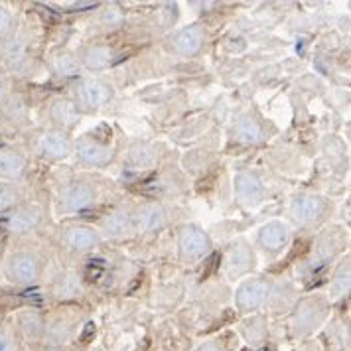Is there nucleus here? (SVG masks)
<instances>
[{"mask_svg":"<svg viewBox=\"0 0 351 351\" xmlns=\"http://www.w3.org/2000/svg\"><path fill=\"white\" fill-rule=\"evenodd\" d=\"M46 261L34 247L12 243L0 256V280L12 288H28L44 276Z\"/></svg>","mask_w":351,"mask_h":351,"instance_id":"nucleus-1","label":"nucleus"},{"mask_svg":"<svg viewBox=\"0 0 351 351\" xmlns=\"http://www.w3.org/2000/svg\"><path fill=\"white\" fill-rule=\"evenodd\" d=\"M332 302L326 294H308L298 296L294 308L290 310L288 334L292 339H308L316 335L330 322Z\"/></svg>","mask_w":351,"mask_h":351,"instance_id":"nucleus-2","label":"nucleus"},{"mask_svg":"<svg viewBox=\"0 0 351 351\" xmlns=\"http://www.w3.org/2000/svg\"><path fill=\"white\" fill-rule=\"evenodd\" d=\"M83 314L73 306H62L53 312L44 314V335H42V348H56L67 350L77 339Z\"/></svg>","mask_w":351,"mask_h":351,"instance_id":"nucleus-3","label":"nucleus"},{"mask_svg":"<svg viewBox=\"0 0 351 351\" xmlns=\"http://www.w3.org/2000/svg\"><path fill=\"white\" fill-rule=\"evenodd\" d=\"M332 211V202L322 193L300 192L288 199V223L298 229H318L326 223Z\"/></svg>","mask_w":351,"mask_h":351,"instance_id":"nucleus-4","label":"nucleus"},{"mask_svg":"<svg viewBox=\"0 0 351 351\" xmlns=\"http://www.w3.org/2000/svg\"><path fill=\"white\" fill-rule=\"evenodd\" d=\"M272 280L263 274H249L241 278L233 292V304L241 316H251L261 312L271 294Z\"/></svg>","mask_w":351,"mask_h":351,"instance_id":"nucleus-5","label":"nucleus"},{"mask_svg":"<svg viewBox=\"0 0 351 351\" xmlns=\"http://www.w3.org/2000/svg\"><path fill=\"white\" fill-rule=\"evenodd\" d=\"M258 265V256L253 243L245 237L233 239L223 253V276L227 280H237L253 274Z\"/></svg>","mask_w":351,"mask_h":351,"instance_id":"nucleus-6","label":"nucleus"},{"mask_svg":"<svg viewBox=\"0 0 351 351\" xmlns=\"http://www.w3.org/2000/svg\"><path fill=\"white\" fill-rule=\"evenodd\" d=\"M99 199V190L91 182H69L56 193V213L58 215H77L85 209L93 208Z\"/></svg>","mask_w":351,"mask_h":351,"instance_id":"nucleus-7","label":"nucleus"},{"mask_svg":"<svg viewBox=\"0 0 351 351\" xmlns=\"http://www.w3.org/2000/svg\"><path fill=\"white\" fill-rule=\"evenodd\" d=\"M176 249H178V258L184 265H195L211 253L213 241L209 237L208 231L202 229L199 225L186 223L178 229Z\"/></svg>","mask_w":351,"mask_h":351,"instance_id":"nucleus-8","label":"nucleus"},{"mask_svg":"<svg viewBox=\"0 0 351 351\" xmlns=\"http://www.w3.org/2000/svg\"><path fill=\"white\" fill-rule=\"evenodd\" d=\"M114 97L111 83L99 80V77H83L73 87V101L80 107L81 112H97L105 109Z\"/></svg>","mask_w":351,"mask_h":351,"instance_id":"nucleus-9","label":"nucleus"},{"mask_svg":"<svg viewBox=\"0 0 351 351\" xmlns=\"http://www.w3.org/2000/svg\"><path fill=\"white\" fill-rule=\"evenodd\" d=\"M16 334L22 351H32L42 348V335H44V312L36 308H22L12 314L8 322Z\"/></svg>","mask_w":351,"mask_h":351,"instance_id":"nucleus-10","label":"nucleus"},{"mask_svg":"<svg viewBox=\"0 0 351 351\" xmlns=\"http://www.w3.org/2000/svg\"><path fill=\"white\" fill-rule=\"evenodd\" d=\"M292 235H294L292 225L288 223L287 219L274 217V219H269L267 223H263L256 229L253 247L267 256H276L290 245Z\"/></svg>","mask_w":351,"mask_h":351,"instance_id":"nucleus-11","label":"nucleus"},{"mask_svg":"<svg viewBox=\"0 0 351 351\" xmlns=\"http://www.w3.org/2000/svg\"><path fill=\"white\" fill-rule=\"evenodd\" d=\"M233 197L243 209H256L267 197V186L255 170H239L233 176Z\"/></svg>","mask_w":351,"mask_h":351,"instance_id":"nucleus-12","label":"nucleus"},{"mask_svg":"<svg viewBox=\"0 0 351 351\" xmlns=\"http://www.w3.org/2000/svg\"><path fill=\"white\" fill-rule=\"evenodd\" d=\"M75 162L83 168L103 170L109 168L117 158V148L107 143H99L93 138H81L73 143V154Z\"/></svg>","mask_w":351,"mask_h":351,"instance_id":"nucleus-13","label":"nucleus"},{"mask_svg":"<svg viewBox=\"0 0 351 351\" xmlns=\"http://www.w3.org/2000/svg\"><path fill=\"white\" fill-rule=\"evenodd\" d=\"M2 217H4L6 231L10 235L18 237V239H22V237H26L28 233H32L42 225V221H44V208L38 206V204L22 202L20 206L10 209Z\"/></svg>","mask_w":351,"mask_h":351,"instance_id":"nucleus-14","label":"nucleus"},{"mask_svg":"<svg viewBox=\"0 0 351 351\" xmlns=\"http://www.w3.org/2000/svg\"><path fill=\"white\" fill-rule=\"evenodd\" d=\"M170 209L160 202H146L136 209H132L134 231L141 235H156L170 225Z\"/></svg>","mask_w":351,"mask_h":351,"instance_id":"nucleus-15","label":"nucleus"},{"mask_svg":"<svg viewBox=\"0 0 351 351\" xmlns=\"http://www.w3.org/2000/svg\"><path fill=\"white\" fill-rule=\"evenodd\" d=\"M34 150L40 158L60 162V160L69 158L73 154V138L69 136V132L49 128L36 138Z\"/></svg>","mask_w":351,"mask_h":351,"instance_id":"nucleus-16","label":"nucleus"},{"mask_svg":"<svg viewBox=\"0 0 351 351\" xmlns=\"http://www.w3.org/2000/svg\"><path fill=\"white\" fill-rule=\"evenodd\" d=\"M103 235L95 225L73 223L67 225L62 233V243L71 253H89L103 243Z\"/></svg>","mask_w":351,"mask_h":351,"instance_id":"nucleus-17","label":"nucleus"},{"mask_svg":"<svg viewBox=\"0 0 351 351\" xmlns=\"http://www.w3.org/2000/svg\"><path fill=\"white\" fill-rule=\"evenodd\" d=\"M237 335L243 339V343L251 350H261L267 346L271 337V324L263 312H256L251 316H243L237 324Z\"/></svg>","mask_w":351,"mask_h":351,"instance_id":"nucleus-18","label":"nucleus"},{"mask_svg":"<svg viewBox=\"0 0 351 351\" xmlns=\"http://www.w3.org/2000/svg\"><path fill=\"white\" fill-rule=\"evenodd\" d=\"M103 239L121 241L127 239L128 235L134 233V221H132V209L128 206H119L111 209L103 219L101 225L97 227Z\"/></svg>","mask_w":351,"mask_h":351,"instance_id":"nucleus-19","label":"nucleus"},{"mask_svg":"<svg viewBox=\"0 0 351 351\" xmlns=\"http://www.w3.org/2000/svg\"><path fill=\"white\" fill-rule=\"evenodd\" d=\"M206 38H208V34H206V28H204V26H199V24H190V26L178 30V32L170 38L168 48L172 49L178 58H193V56H197V53L204 49V46H206Z\"/></svg>","mask_w":351,"mask_h":351,"instance_id":"nucleus-20","label":"nucleus"},{"mask_svg":"<svg viewBox=\"0 0 351 351\" xmlns=\"http://www.w3.org/2000/svg\"><path fill=\"white\" fill-rule=\"evenodd\" d=\"M48 119L49 123L53 125V128L69 132L71 128L80 125V121L83 119V112H81V109L75 105V101L71 97H56V99L49 101Z\"/></svg>","mask_w":351,"mask_h":351,"instance_id":"nucleus-21","label":"nucleus"},{"mask_svg":"<svg viewBox=\"0 0 351 351\" xmlns=\"http://www.w3.org/2000/svg\"><path fill=\"white\" fill-rule=\"evenodd\" d=\"M28 154L18 148H2L0 150V182L4 184H20L28 174Z\"/></svg>","mask_w":351,"mask_h":351,"instance_id":"nucleus-22","label":"nucleus"},{"mask_svg":"<svg viewBox=\"0 0 351 351\" xmlns=\"http://www.w3.org/2000/svg\"><path fill=\"white\" fill-rule=\"evenodd\" d=\"M346 245V235L339 227H330L324 229L316 239V247H314V261H318L319 265L330 263L334 256H337L343 251Z\"/></svg>","mask_w":351,"mask_h":351,"instance_id":"nucleus-23","label":"nucleus"},{"mask_svg":"<svg viewBox=\"0 0 351 351\" xmlns=\"http://www.w3.org/2000/svg\"><path fill=\"white\" fill-rule=\"evenodd\" d=\"M296 300H298L296 287L290 280H276L272 282L271 294L265 308H269L272 314H290Z\"/></svg>","mask_w":351,"mask_h":351,"instance_id":"nucleus-24","label":"nucleus"},{"mask_svg":"<svg viewBox=\"0 0 351 351\" xmlns=\"http://www.w3.org/2000/svg\"><path fill=\"white\" fill-rule=\"evenodd\" d=\"M81 294H83V282H81V276L77 272L67 271L62 272L51 288V296L58 300V302H73L77 300Z\"/></svg>","mask_w":351,"mask_h":351,"instance_id":"nucleus-25","label":"nucleus"},{"mask_svg":"<svg viewBox=\"0 0 351 351\" xmlns=\"http://www.w3.org/2000/svg\"><path fill=\"white\" fill-rule=\"evenodd\" d=\"M81 69H87V71H101V69H107L114 60V49L107 44H93V46H87V48L81 51L80 56Z\"/></svg>","mask_w":351,"mask_h":351,"instance_id":"nucleus-26","label":"nucleus"},{"mask_svg":"<svg viewBox=\"0 0 351 351\" xmlns=\"http://www.w3.org/2000/svg\"><path fill=\"white\" fill-rule=\"evenodd\" d=\"M351 288V272H350V258L346 256L343 261H339V265L335 267V271L330 276V282H328V292H326V298L330 302H339L343 300L348 294H350Z\"/></svg>","mask_w":351,"mask_h":351,"instance_id":"nucleus-27","label":"nucleus"},{"mask_svg":"<svg viewBox=\"0 0 351 351\" xmlns=\"http://www.w3.org/2000/svg\"><path fill=\"white\" fill-rule=\"evenodd\" d=\"M233 136L241 144H261L267 138V130L263 127V123L255 117H239L233 125Z\"/></svg>","mask_w":351,"mask_h":351,"instance_id":"nucleus-28","label":"nucleus"},{"mask_svg":"<svg viewBox=\"0 0 351 351\" xmlns=\"http://www.w3.org/2000/svg\"><path fill=\"white\" fill-rule=\"evenodd\" d=\"M49 67L60 77H75L81 71L80 58L69 51H58L49 58Z\"/></svg>","mask_w":351,"mask_h":351,"instance_id":"nucleus-29","label":"nucleus"},{"mask_svg":"<svg viewBox=\"0 0 351 351\" xmlns=\"http://www.w3.org/2000/svg\"><path fill=\"white\" fill-rule=\"evenodd\" d=\"M127 158L134 168H152L158 160V152L152 144L132 143L128 146Z\"/></svg>","mask_w":351,"mask_h":351,"instance_id":"nucleus-30","label":"nucleus"},{"mask_svg":"<svg viewBox=\"0 0 351 351\" xmlns=\"http://www.w3.org/2000/svg\"><path fill=\"white\" fill-rule=\"evenodd\" d=\"M24 202V192L20 184H4L0 182V215L8 213Z\"/></svg>","mask_w":351,"mask_h":351,"instance_id":"nucleus-31","label":"nucleus"},{"mask_svg":"<svg viewBox=\"0 0 351 351\" xmlns=\"http://www.w3.org/2000/svg\"><path fill=\"white\" fill-rule=\"evenodd\" d=\"M0 351H22V346L8 322H0Z\"/></svg>","mask_w":351,"mask_h":351,"instance_id":"nucleus-32","label":"nucleus"},{"mask_svg":"<svg viewBox=\"0 0 351 351\" xmlns=\"http://www.w3.org/2000/svg\"><path fill=\"white\" fill-rule=\"evenodd\" d=\"M14 30V14L6 4H0V40L10 36Z\"/></svg>","mask_w":351,"mask_h":351,"instance_id":"nucleus-33","label":"nucleus"},{"mask_svg":"<svg viewBox=\"0 0 351 351\" xmlns=\"http://www.w3.org/2000/svg\"><path fill=\"white\" fill-rule=\"evenodd\" d=\"M192 351H225L223 341L217 339V337H211V339H206L202 341L199 346H195Z\"/></svg>","mask_w":351,"mask_h":351,"instance_id":"nucleus-34","label":"nucleus"},{"mask_svg":"<svg viewBox=\"0 0 351 351\" xmlns=\"http://www.w3.org/2000/svg\"><path fill=\"white\" fill-rule=\"evenodd\" d=\"M4 95H6V80H4V75L0 73V103H2Z\"/></svg>","mask_w":351,"mask_h":351,"instance_id":"nucleus-35","label":"nucleus"},{"mask_svg":"<svg viewBox=\"0 0 351 351\" xmlns=\"http://www.w3.org/2000/svg\"><path fill=\"white\" fill-rule=\"evenodd\" d=\"M32 351H71V348H67V350H56V348H36Z\"/></svg>","mask_w":351,"mask_h":351,"instance_id":"nucleus-36","label":"nucleus"},{"mask_svg":"<svg viewBox=\"0 0 351 351\" xmlns=\"http://www.w3.org/2000/svg\"><path fill=\"white\" fill-rule=\"evenodd\" d=\"M85 351H103V350H99V348H89V350H85Z\"/></svg>","mask_w":351,"mask_h":351,"instance_id":"nucleus-37","label":"nucleus"},{"mask_svg":"<svg viewBox=\"0 0 351 351\" xmlns=\"http://www.w3.org/2000/svg\"><path fill=\"white\" fill-rule=\"evenodd\" d=\"M0 322H4V318H2V310H0Z\"/></svg>","mask_w":351,"mask_h":351,"instance_id":"nucleus-38","label":"nucleus"}]
</instances>
